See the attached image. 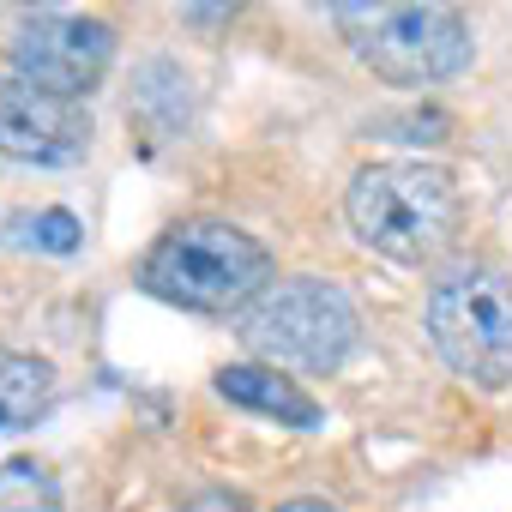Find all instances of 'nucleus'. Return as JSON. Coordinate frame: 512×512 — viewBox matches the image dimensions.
<instances>
[{"label": "nucleus", "instance_id": "obj_1", "mask_svg": "<svg viewBox=\"0 0 512 512\" xmlns=\"http://www.w3.org/2000/svg\"><path fill=\"white\" fill-rule=\"evenodd\" d=\"M344 217L362 247L392 266H434L458 241L464 193L440 163H368L344 193Z\"/></svg>", "mask_w": 512, "mask_h": 512}, {"label": "nucleus", "instance_id": "obj_2", "mask_svg": "<svg viewBox=\"0 0 512 512\" xmlns=\"http://www.w3.org/2000/svg\"><path fill=\"white\" fill-rule=\"evenodd\" d=\"M139 284L157 302L187 308V314H241L272 284V253L266 241H253L247 229L223 217H193V223L163 229L145 247Z\"/></svg>", "mask_w": 512, "mask_h": 512}, {"label": "nucleus", "instance_id": "obj_3", "mask_svg": "<svg viewBox=\"0 0 512 512\" xmlns=\"http://www.w3.org/2000/svg\"><path fill=\"white\" fill-rule=\"evenodd\" d=\"M235 332L253 356L296 374H338L362 344V314L332 278H278L235 314Z\"/></svg>", "mask_w": 512, "mask_h": 512}, {"label": "nucleus", "instance_id": "obj_4", "mask_svg": "<svg viewBox=\"0 0 512 512\" xmlns=\"http://www.w3.org/2000/svg\"><path fill=\"white\" fill-rule=\"evenodd\" d=\"M332 25L350 43V55L386 85H446L476 55L458 7H410V0L362 7V0H344V7H332Z\"/></svg>", "mask_w": 512, "mask_h": 512}, {"label": "nucleus", "instance_id": "obj_5", "mask_svg": "<svg viewBox=\"0 0 512 512\" xmlns=\"http://www.w3.org/2000/svg\"><path fill=\"white\" fill-rule=\"evenodd\" d=\"M428 338L464 386L500 392L512 380V278L482 260L446 266L428 284Z\"/></svg>", "mask_w": 512, "mask_h": 512}, {"label": "nucleus", "instance_id": "obj_6", "mask_svg": "<svg viewBox=\"0 0 512 512\" xmlns=\"http://www.w3.org/2000/svg\"><path fill=\"white\" fill-rule=\"evenodd\" d=\"M13 79H31L55 97H85L109 61H115V31L103 19H85V13H25L13 25Z\"/></svg>", "mask_w": 512, "mask_h": 512}, {"label": "nucleus", "instance_id": "obj_7", "mask_svg": "<svg viewBox=\"0 0 512 512\" xmlns=\"http://www.w3.org/2000/svg\"><path fill=\"white\" fill-rule=\"evenodd\" d=\"M91 151V115L31 79H0V157L13 163H79Z\"/></svg>", "mask_w": 512, "mask_h": 512}, {"label": "nucleus", "instance_id": "obj_8", "mask_svg": "<svg viewBox=\"0 0 512 512\" xmlns=\"http://www.w3.org/2000/svg\"><path fill=\"white\" fill-rule=\"evenodd\" d=\"M211 392L229 398L235 410H253V416H272L284 428H320L326 410L278 368H260V362H235V368H217L211 374Z\"/></svg>", "mask_w": 512, "mask_h": 512}, {"label": "nucleus", "instance_id": "obj_9", "mask_svg": "<svg viewBox=\"0 0 512 512\" xmlns=\"http://www.w3.org/2000/svg\"><path fill=\"white\" fill-rule=\"evenodd\" d=\"M55 398V368L25 350H0V428H31Z\"/></svg>", "mask_w": 512, "mask_h": 512}, {"label": "nucleus", "instance_id": "obj_10", "mask_svg": "<svg viewBox=\"0 0 512 512\" xmlns=\"http://www.w3.org/2000/svg\"><path fill=\"white\" fill-rule=\"evenodd\" d=\"M0 512H61V488L37 458L0 464Z\"/></svg>", "mask_w": 512, "mask_h": 512}, {"label": "nucleus", "instance_id": "obj_11", "mask_svg": "<svg viewBox=\"0 0 512 512\" xmlns=\"http://www.w3.org/2000/svg\"><path fill=\"white\" fill-rule=\"evenodd\" d=\"M37 241H43V247H55V253H73V247H79V217H73V211H61V205H55V211H43V217H37Z\"/></svg>", "mask_w": 512, "mask_h": 512}, {"label": "nucleus", "instance_id": "obj_12", "mask_svg": "<svg viewBox=\"0 0 512 512\" xmlns=\"http://www.w3.org/2000/svg\"><path fill=\"white\" fill-rule=\"evenodd\" d=\"M181 512H253V506H247V494H235V488H205V494H193Z\"/></svg>", "mask_w": 512, "mask_h": 512}, {"label": "nucleus", "instance_id": "obj_13", "mask_svg": "<svg viewBox=\"0 0 512 512\" xmlns=\"http://www.w3.org/2000/svg\"><path fill=\"white\" fill-rule=\"evenodd\" d=\"M278 512H338L332 500H314V494H296V500H284Z\"/></svg>", "mask_w": 512, "mask_h": 512}]
</instances>
